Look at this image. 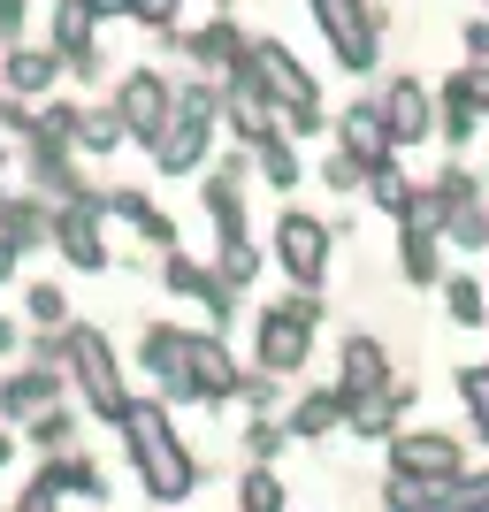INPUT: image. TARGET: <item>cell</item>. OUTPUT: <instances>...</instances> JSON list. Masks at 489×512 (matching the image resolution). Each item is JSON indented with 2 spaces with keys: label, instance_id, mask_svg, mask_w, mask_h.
<instances>
[{
  "label": "cell",
  "instance_id": "21",
  "mask_svg": "<svg viewBox=\"0 0 489 512\" xmlns=\"http://www.w3.org/2000/svg\"><path fill=\"white\" fill-rule=\"evenodd\" d=\"M375 199H383V207H405V184L390 169H375Z\"/></svg>",
  "mask_w": 489,
  "mask_h": 512
},
{
  "label": "cell",
  "instance_id": "20",
  "mask_svg": "<svg viewBox=\"0 0 489 512\" xmlns=\"http://www.w3.org/2000/svg\"><path fill=\"white\" fill-rule=\"evenodd\" d=\"M245 505H283V490L268 482V474H253V482H245Z\"/></svg>",
  "mask_w": 489,
  "mask_h": 512
},
{
  "label": "cell",
  "instance_id": "3",
  "mask_svg": "<svg viewBox=\"0 0 489 512\" xmlns=\"http://www.w3.org/2000/svg\"><path fill=\"white\" fill-rule=\"evenodd\" d=\"M314 23L329 31V46L344 54V69H367V62H375V31H367V8H360V0H314Z\"/></svg>",
  "mask_w": 489,
  "mask_h": 512
},
{
  "label": "cell",
  "instance_id": "18",
  "mask_svg": "<svg viewBox=\"0 0 489 512\" xmlns=\"http://www.w3.org/2000/svg\"><path fill=\"white\" fill-rule=\"evenodd\" d=\"M8 77H16L23 92H39L46 77H54V54H16V69H8Z\"/></svg>",
  "mask_w": 489,
  "mask_h": 512
},
{
  "label": "cell",
  "instance_id": "1",
  "mask_svg": "<svg viewBox=\"0 0 489 512\" xmlns=\"http://www.w3.org/2000/svg\"><path fill=\"white\" fill-rule=\"evenodd\" d=\"M123 428H130L138 482H146L153 497H184V490H192V459H184V444H176V428L161 421V413L138 406V413H123Z\"/></svg>",
  "mask_w": 489,
  "mask_h": 512
},
{
  "label": "cell",
  "instance_id": "7",
  "mask_svg": "<svg viewBox=\"0 0 489 512\" xmlns=\"http://www.w3.org/2000/svg\"><path fill=\"white\" fill-rule=\"evenodd\" d=\"M398 474L405 482H451V474H459V444H444V436H405Z\"/></svg>",
  "mask_w": 489,
  "mask_h": 512
},
{
  "label": "cell",
  "instance_id": "10",
  "mask_svg": "<svg viewBox=\"0 0 489 512\" xmlns=\"http://www.w3.org/2000/svg\"><path fill=\"white\" fill-rule=\"evenodd\" d=\"M62 497H100V474H92L85 459H77V467H54L39 490H31V505H62Z\"/></svg>",
  "mask_w": 489,
  "mask_h": 512
},
{
  "label": "cell",
  "instance_id": "23",
  "mask_svg": "<svg viewBox=\"0 0 489 512\" xmlns=\"http://www.w3.org/2000/svg\"><path fill=\"white\" fill-rule=\"evenodd\" d=\"M444 505H489V474L474 482V490H459V497H444Z\"/></svg>",
  "mask_w": 489,
  "mask_h": 512
},
{
  "label": "cell",
  "instance_id": "6",
  "mask_svg": "<svg viewBox=\"0 0 489 512\" xmlns=\"http://www.w3.org/2000/svg\"><path fill=\"white\" fill-rule=\"evenodd\" d=\"M253 77L276 92L291 115H314V85H306V77L291 69V54H283V46H253Z\"/></svg>",
  "mask_w": 489,
  "mask_h": 512
},
{
  "label": "cell",
  "instance_id": "22",
  "mask_svg": "<svg viewBox=\"0 0 489 512\" xmlns=\"http://www.w3.org/2000/svg\"><path fill=\"white\" fill-rule=\"evenodd\" d=\"M31 314H39V321H62V291H31Z\"/></svg>",
  "mask_w": 489,
  "mask_h": 512
},
{
  "label": "cell",
  "instance_id": "2",
  "mask_svg": "<svg viewBox=\"0 0 489 512\" xmlns=\"http://www.w3.org/2000/svg\"><path fill=\"white\" fill-rule=\"evenodd\" d=\"M207 138H214V100L192 92V100L161 123V146H153V153H161V169H192L199 153H207Z\"/></svg>",
  "mask_w": 489,
  "mask_h": 512
},
{
  "label": "cell",
  "instance_id": "19",
  "mask_svg": "<svg viewBox=\"0 0 489 512\" xmlns=\"http://www.w3.org/2000/svg\"><path fill=\"white\" fill-rule=\"evenodd\" d=\"M451 314H459V321H482V291H474V283H451Z\"/></svg>",
  "mask_w": 489,
  "mask_h": 512
},
{
  "label": "cell",
  "instance_id": "17",
  "mask_svg": "<svg viewBox=\"0 0 489 512\" xmlns=\"http://www.w3.org/2000/svg\"><path fill=\"white\" fill-rule=\"evenodd\" d=\"M337 398H306V406H298V436H321V428H337Z\"/></svg>",
  "mask_w": 489,
  "mask_h": 512
},
{
  "label": "cell",
  "instance_id": "8",
  "mask_svg": "<svg viewBox=\"0 0 489 512\" xmlns=\"http://www.w3.org/2000/svg\"><path fill=\"white\" fill-rule=\"evenodd\" d=\"M321 260H329V237H321V222L291 214V222H283V268H291L298 283H314V276H321Z\"/></svg>",
  "mask_w": 489,
  "mask_h": 512
},
{
  "label": "cell",
  "instance_id": "24",
  "mask_svg": "<svg viewBox=\"0 0 489 512\" xmlns=\"http://www.w3.org/2000/svg\"><path fill=\"white\" fill-rule=\"evenodd\" d=\"M459 92H467V100H482V107H489V69H474V77H467V85H459Z\"/></svg>",
  "mask_w": 489,
  "mask_h": 512
},
{
  "label": "cell",
  "instance_id": "11",
  "mask_svg": "<svg viewBox=\"0 0 489 512\" xmlns=\"http://www.w3.org/2000/svg\"><path fill=\"white\" fill-rule=\"evenodd\" d=\"M344 146L360 153V161H383V146H390L383 107H352V115H344Z\"/></svg>",
  "mask_w": 489,
  "mask_h": 512
},
{
  "label": "cell",
  "instance_id": "9",
  "mask_svg": "<svg viewBox=\"0 0 489 512\" xmlns=\"http://www.w3.org/2000/svg\"><path fill=\"white\" fill-rule=\"evenodd\" d=\"M161 123H169V92H161V77H130V85H123V130L161 138Z\"/></svg>",
  "mask_w": 489,
  "mask_h": 512
},
{
  "label": "cell",
  "instance_id": "25",
  "mask_svg": "<svg viewBox=\"0 0 489 512\" xmlns=\"http://www.w3.org/2000/svg\"><path fill=\"white\" fill-rule=\"evenodd\" d=\"M130 8H146L153 23H169V8H176V0H130Z\"/></svg>",
  "mask_w": 489,
  "mask_h": 512
},
{
  "label": "cell",
  "instance_id": "12",
  "mask_svg": "<svg viewBox=\"0 0 489 512\" xmlns=\"http://www.w3.org/2000/svg\"><path fill=\"white\" fill-rule=\"evenodd\" d=\"M192 390L199 398H230L237 390V367L214 352V344H192Z\"/></svg>",
  "mask_w": 489,
  "mask_h": 512
},
{
  "label": "cell",
  "instance_id": "5",
  "mask_svg": "<svg viewBox=\"0 0 489 512\" xmlns=\"http://www.w3.org/2000/svg\"><path fill=\"white\" fill-rule=\"evenodd\" d=\"M306 329H314V306H276V314L260 321V360L276 367H298V352H306Z\"/></svg>",
  "mask_w": 489,
  "mask_h": 512
},
{
  "label": "cell",
  "instance_id": "13",
  "mask_svg": "<svg viewBox=\"0 0 489 512\" xmlns=\"http://www.w3.org/2000/svg\"><path fill=\"white\" fill-rule=\"evenodd\" d=\"M421 130H428V92L390 85V138H421Z\"/></svg>",
  "mask_w": 489,
  "mask_h": 512
},
{
  "label": "cell",
  "instance_id": "4",
  "mask_svg": "<svg viewBox=\"0 0 489 512\" xmlns=\"http://www.w3.org/2000/svg\"><path fill=\"white\" fill-rule=\"evenodd\" d=\"M69 367L85 375V398H92L100 413H130V406H123V383H115V360H107V344L92 337V329H77V337H69Z\"/></svg>",
  "mask_w": 489,
  "mask_h": 512
},
{
  "label": "cell",
  "instance_id": "16",
  "mask_svg": "<svg viewBox=\"0 0 489 512\" xmlns=\"http://www.w3.org/2000/svg\"><path fill=\"white\" fill-rule=\"evenodd\" d=\"M46 390H54V375H16L0 398H8V413H39V406H46Z\"/></svg>",
  "mask_w": 489,
  "mask_h": 512
},
{
  "label": "cell",
  "instance_id": "14",
  "mask_svg": "<svg viewBox=\"0 0 489 512\" xmlns=\"http://www.w3.org/2000/svg\"><path fill=\"white\" fill-rule=\"evenodd\" d=\"M62 253L77 260V268H100V222H92V214H62Z\"/></svg>",
  "mask_w": 489,
  "mask_h": 512
},
{
  "label": "cell",
  "instance_id": "26",
  "mask_svg": "<svg viewBox=\"0 0 489 512\" xmlns=\"http://www.w3.org/2000/svg\"><path fill=\"white\" fill-rule=\"evenodd\" d=\"M0 459H8V436H0Z\"/></svg>",
  "mask_w": 489,
  "mask_h": 512
},
{
  "label": "cell",
  "instance_id": "15",
  "mask_svg": "<svg viewBox=\"0 0 489 512\" xmlns=\"http://www.w3.org/2000/svg\"><path fill=\"white\" fill-rule=\"evenodd\" d=\"M375 383H383V352H375V344H352V352H344V390L367 398Z\"/></svg>",
  "mask_w": 489,
  "mask_h": 512
}]
</instances>
